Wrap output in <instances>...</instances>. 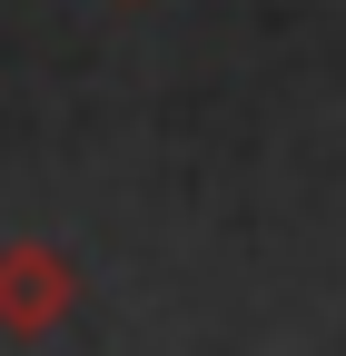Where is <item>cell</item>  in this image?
<instances>
[{
  "mask_svg": "<svg viewBox=\"0 0 346 356\" xmlns=\"http://www.w3.org/2000/svg\"><path fill=\"white\" fill-rule=\"evenodd\" d=\"M69 307H79V267L50 238H10V248H0V337L40 346Z\"/></svg>",
  "mask_w": 346,
  "mask_h": 356,
  "instance_id": "obj_1",
  "label": "cell"
}]
</instances>
